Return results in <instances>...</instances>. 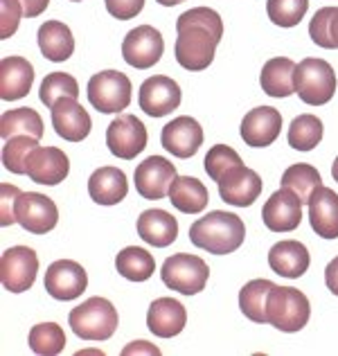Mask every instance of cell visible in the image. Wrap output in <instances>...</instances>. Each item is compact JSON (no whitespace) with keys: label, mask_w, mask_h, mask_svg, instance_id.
<instances>
[{"label":"cell","mask_w":338,"mask_h":356,"mask_svg":"<svg viewBox=\"0 0 338 356\" xmlns=\"http://www.w3.org/2000/svg\"><path fill=\"white\" fill-rule=\"evenodd\" d=\"M169 201L176 210L185 214H199L208 208L210 192L199 178L190 176H176V181L169 187Z\"/></svg>","instance_id":"f1b7e54d"},{"label":"cell","mask_w":338,"mask_h":356,"mask_svg":"<svg viewBox=\"0 0 338 356\" xmlns=\"http://www.w3.org/2000/svg\"><path fill=\"white\" fill-rule=\"evenodd\" d=\"M237 165H241V158L228 145H214L208 152V156H205V161H203L205 172H208V176L212 178L214 183H219L221 178Z\"/></svg>","instance_id":"ab89813d"},{"label":"cell","mask_w":338,"mask_h":356,"mask_svg":"<svg viewBox=\"0 0 338 356\" xmlns=\"http://www.w3.org/2000/svg\"><path fill=\"white\" fill-rule=\"evenodd\" d=\"M131 79L120 70H102L88 81V99L99 113H122L131 104Z\"/></svg>","instance_id":"52a82bcc"},{"label":"cell","mask_w":338,"mask_h":356,"mask_svg":"<svg viewBox=\"0 0 338 356\" xmlns=\"http://www.w3.org/2000/svg\"><path fill=\"white\" fill-rule=\"evenodd\" d=\"M187 325L185 307L174 298H158L152 302L147 312V327L149 332L161 336V339H174Z\"/></svg>","instance_id":"44dd1931"},{"label":"cell","mask_w":338,"mask_h":356,"mask_svg":"<svg viewBox=\"0 0 338 356\" xmlns=\"http://www.w3.org/2000/svg\"><path fill=\"white\" fill-rule=\"evenodd\" d=\"M158 5H163V7H174V5H181L185 3V0H156Z\"/></svg>","instance_id":"7dc6e473"},{"label":"cell","mask_w":338,"mask_h":356,"mask_svg":"<svg viewBox=\"0 0 338 356\" xmlns=\"http://www.w3.org/2000/svg\"><path fill=\"white\" fill-rule=\"evenodd\" d=\"M34 83V65L23 57H5L0 61V99L14 102L25 97Z\"/></svg>","instance_id":"cb8c5ba5"},{"label":"cell","mask_w":338,"mask_h":356,"mask_svg":"<svg viewBox=\"0 0 338 356\" xmlns=\"http://www.w3.org/2000/svg\"><path fill=\"white\" fill-rule=\"evenodd\" d=\"M115 268L124 280H131V282H145V280L154 275L156 259H154V255H149L145 248L127 246L118 252Z\"/></svg>","instance_id":"4dcf8cb0"},{"label":"cell","mask_w":338,"mask_h":356,"mask_svg":"<svg viewBox=\"0 0 338 356\" xmlns=\"http://www.w3.org/2000/svg\"><path fill=\"white\" fill-rule=\"evenodd\" d=\"M50 111H52V127L59 138L68 140V143H81L83 138H88L92 129V120L88 115V111L74 97L59 99Z\"/></svg>","instance_id":"ac0fdd59"},{"label":"cell","mask_w":338,"mask_h":356,"mask_svg":"<svg viewBox=\"0 0 338 356\" xmlns=\"http://www.w3.org/2000/svg\"><path fill=\"white\" fill-rule=\"evenodd\" d=\"M183 92L181 86L167 74H154V77L145 79V83L140 86V108L152 118H163L167 113H172L181 106Z\"/></svg>","instance_id":"4fadbf2b"},{"label":"cell","mask_w":338,"mask_h":356,"mask_svg":"<svg viewBox=\"0 0 338 356\" xmlns=\"http://www.w3.org/2000/svg\"><path fill=\"white\" fill-rule=\"evenodd\" d=\"M23 18L21 0H0V39H9Z\"/></svg>","instance_id":"60d3db41"},{"label":"cell","mask_w":338,"mask_h":356,"mask_svg":"<svg viewBox=\"0 0 338 356\" xmlns=\"http://www.w3.org/2000/svg\"><path fill=\"white\" fill-rule=\"evenodd\" d=\"M138 235L154 248H167L178 237V221L167 210H145L138 217Z\"/></svg>","instance_id":"484cf974"},{"label":"cell","mask_w":338,"mask_h":356,"mask_svg":"<svg viewBox=\"0 0 338 356\" xmlns=\"http://www.w3.org/2000/svg\"><path fill=\"white\" fill-rule=\"evenodd\" d=\"M138 350H147L149 354H161V350H158V348H154V345H149V343H145V341L131 343V345H129V348H124V354H134V352H138Z\"/></svg>","instance_id":"bcb514c9"},{"label":"cell","mask_w":338,"mask_h":356,"mask_svg":"<svg viewBox=\"0 0 338 356\" xmlns=\"http://www.w3.org/2000/svg\"><path fill=\"white\" fill-rule=\"evenodd\" d=\"M70 172V161L56 147H36L27 156V176L36 185H59Z\"/></svg>","instance_id":"d6986e66"},{"label":"cell","mask_w":338,"mask_h":356,"mask_svg":"<svg viewBox=\"0 0 338 356\" xmlns=\"http://www.w3.org/2000/svg\"><path fill=\"white\" fill-rule=\"evenodd\" d=\"M39 273V257L27 246H12L0 257V282L9 293H23L32 289Z\"/></svg>","instance_id":"ba28073f"},{"label":"cell","mask_w":338,"mask_h":356,"mask_svg":"<svg viewBox=\"0 0 338 356\" xmlns=\"http://www.w3.org/2000/svg\"><path fill=\"white\" fill-rule=\"evenodd\" d=\"M70 3H81V0H70Z\"/></svg>","instance_id":"681fc988"},{"label":"cell","mask_w":338,"mask_h":356,"mask_svg":"<svg viewBox=\"0 0 338 356\" xmlns=\"http://www.w3.org/2000/svg\"><path fill=\"white\" fill-rule=\"evenodd\" d=\"M321 185H323L321 174H318L314 165H307V163L291 165L289 170L282 174V187H289L291 192H296L300 196V201L307 205H309V199H312V194Z\"/></svg>","instance_id":"d6a6232c"},{"label":"cell","mask_w":338,"mask_h":356,"mask_svg":"<svg viewBox=\"0 0 338 356\" xmlns=\"http://www.w3.org/2000/svg\"><path fill=\"white\" fill-rule=\"evenodd\" d=\"M104 3H106L108 14L113 18H118V21H131V18H136L145 7V0H104Z\"/></svg>","instance_id":"7bdbcfd3"},{"label":"cell","mask_w":338,"mask_h":356,"mask_svg":"<svg viewBox=\"0 0 338 356\" xmlns=\"http://www.w3.org/2000/svg\"><path fill=\"white\" fill-rule=\"evenodd\" d=\"M266 316L268 325H273L275 330L293 334L307 327L309 316H312V305H309V298L298 289L275 284L268 296Z\"/></svg>","instance_id":"277c9868"},{"label":"cell","mask_w":338,"mask_h":356,"mask_svg":"<svg viewBox=\"0 0 338 356\" xmlns=\"http://www.w3.org/2000/svg\"><path fill=\"white\" fill-rule=\"evenodd\" d=\"M16 223L32 235H45L59 223V210L50 196L39 192H23L16 201Z\"/></svg>","instance_id":"8fae6325"},{"label":"cell","mask_w":338,"mask_h":356,"mask_svg":"<svg viewBox=\"0 0 338 356\" xmlns=\"http://www.w3.org/2000/svg\"><path fill=\"white\" fill-rule=\"evenodd\" d=\"M309 36L325 50H338V7H323L309 21Z\"/></svg>","instance_id":"e575fe53"},{"label":"cell","mask_w":338,"mask_h":356,"mask_svg":"<svg viewBox=\"0 0 338 356\" xmlns=\"http://www.w3.org/2000/svg\"><path fill=\"white\" fill-rule=\"evenodd\" d=\"M0 136L3 140H9L14 136H32L43 138V120L34 108H14L7 111L0 118Z\"/></svg>","instance_id":"1f68e13d"},{"label":"cell","mask_w":338,"mask_h":356,"mask_svg":"<svg viewBox=\"0 0 338 356\" xmlns=\"http://www.w3.org/2000/svg\"><path fill=\"white\" fill-rule=\"evenodd\" d=\"M129 194L127 174L118 167H99L88 178V196L97 205H118Z\"/></svg>","instance_id":"d4e9b609"},{"label":"cell","mask_w":338,"mask_h":356,"mask_svg":"<svg viewBox=\"0 0 338 356\" xmlns=\"http://www.w3.org/2000/svg\"><path fill=\"white\" fill-rule=\"evenodd\" d=\"M296 92L309 106L327 104L336 92V72L325 59H303L296 68Z\"/></svg>","instance_id":"5b68a950"},{"label":"cell","mask_w":338,"mask_h":356,"mask_svg":"<svg viewBox=\"0 0 338 356\" xmlns=\"http://www.w3.org/2000/svg\"><path fill=\"white\" fill-rule=\"evenodd\" d=\"M325 284L334 296H338V257H334L325 268Z\"/></svg>","instance_id":"f6af8a7d"},{"label":"cell","mask_w":338,"mask_h":356,"mask_svg":"<svg viewBox=\"0 0 338 356\" xmlns=\"http://www.w3.org/2000/svg\"><path fill=\"white\" fill-rule=\"evenodd\" d=\"M309 221L318 237L338 239V194L330 187H318L309 199Z\"/></svg>","instance_id":"7402d4cb"},{"label":"cell","mask_w":338,"mask_h":356,"mask_svg":"<svg viewBox=\"0 0 338 356\" xmlns=\"http://www.w3.org/2000/svg\"><path fill=\"white\" fill-rule=\"evenodd\" d=\"M323 140V120L312 113L298 115L289 127V145L296 152H312Z\"/></svg>","instance_id":"836d02e7"},{"label":"cell","mask_w":338,"mask_h":356,"mask_svg":"<svg viewBox=\"0 0 338 356\" xmlns=\"http://www.w3.org/2000/svg\"><path fill=\"white\" fill-rule=\"evenodd\" d=\"M273 282L271 280H250L248 284H243L239 291V309L241 314L252 323L266 325V307H268V296L273 291Z\"/></svg>","instance_id":"f546056e"},{"label":"cell","mask_w":338,"mask_h":356,"mask_svg":"<svg viewBox=\"0 0 338 356\" xmlns=\"http://www.w3.org/2000/svg\"><path fill=\"white\" fill-rule=\"evenodd\" d=\"M246 239V226L232 212L212 210L190 226V241L210 255H230Z\"/></svg>","instance_id":"7a4b0ae2"},{"label":"cell","mask_w":338,"mask_h":356,"mask_svg":"<svg viewBox=\"0 0 338 356\" xmlns=\"http://www.w3.org/2000/svg\"><path fill=\"white\" fill-rule=\"evenodd\" d=\"M147 127L131 113H120L106 129V147L122 161H134L147 147Z\"/></svg>","instance_id":"9c48e42d"},{"label":"cell","mask_w":338,"mask_h":356,"mask_svg":"<svg viewBox=\"0 0 338 356\" xmlns=\"http://www.w3.org/2000/svg\"><path fill=\"white\" fill-rule=\"evenodd\" d=\"M332 176H334V181L338 183V156H336V161L332 165Z\"/></svg>","instance_id":"c3c4849f"},{"label":"cell","mask_w":338,"mask_h":356,"mask_svg":"<svg viewBox=\"0 0 338 356\" xmlns=\"http://www.w3.org/2000/svg\"><path fill=\"white\" fill-rule=\"evenodd\" d=\"M309 264H312V257H309L307 246L296 239L277 241L268 250V266L282 277H303L309 270Z\"/></svg>","instance_id":"603a6c76"},{"label":"cell","mask_w":338,"mask_h":356,"mask_svg":"<svg viewBox=\"0 0 338 356\" xmlns=\"http://www.w3.org/2000/svg\"><path fill=\"white\" fill-rule=\"evenodd\" d=\"M176 165L163 156H149L136 167L134 181L138 194L147 201H161L169 196V187L176 181Z\"/></svg>","instance_id":"7c38bea8"},{"label":"cell","mask_w":338,"mask_h":356,"mask_svg":"<svg viewBox=\"0 0 338 356\" xmlns=\"http://www.w3.org/2000/svg\"><path fill=\"white\" fill-rule=\"evenodd\" d=\"M176 32L178 39L174 54L178 65H183L185 70L201 72L214 61V52L223 36V21L210 7H194L178 16Z\"/></svg>","instance_id":"6da1fadb"},{"label":"cell","mask_w":338,"mask_h":356,"mask_svg":"<svg viewBox=\"0 0 338 356\" xmlns=\"http://www.w3.org/2000/svg\"><path fill=\"white\" fill-rule=\"evenodd\" d=\"M39 147V138L32 136H14L5 140L3 147V165L12 174H27V156Z\"/></svg>","instance_id":"8d00e7d4"},{"label":"cell","mask_w":338,"mask_h":356,"mask_svg":"<svg viewBox=\"0 0 338 356\" xmlns=\"http://www.w3.org/2000/svg\"><path fill=\"white\" fill-rule=\"evenodd\" d=\"M21 5H23V16L36 18V16H41L45 9H48L50 0H21Z\"/></svg>","instance_id":"ee69618b"},{"label":"cell","mask_w":338,"mask_h":356,"mask_svg":"<svg viewBox=\"0 0 338 356\" xmlns=\"http://www.w3.org/2000/svg\"><path fill=\"white\" fill-rule=\"evenodd\" d=\"M23 192L16 185L3 183L0 185V226H12L16 223V201Z\"/></svg>","instance_id":"b9f144b4"},{"label":"cell","mask_w":338,"mask_h":356,"mask_svg":"<svg viewBox=\"0 0 338 356\" xmlns=\"http://www.w3.org/2000/svg\"><path fill=\"white\" fill-rule=\"evenodd\" d=\"M280 131H282V115L273 106H257L248 111L239 127L241 140L248 147L255 149L271 147L280 138Z\"/></svg>","instance_id":"2e32d148"},{"label":"cell","mask_w":338,"mask_h":356,"mask_svg":"<svg viewBox=\"0 0 338 356\" xmlns=\"http://www.w3.org/2000/svg\"><path fill=\"white\" fill-rule=\"evenodd\" d=\"M296 68L298 65L287 57H275L264 63L259 74L261 90L271 97H289L296 92Z\"/></svg>","instance_id":"4316f807"},{"label":"cell","mask_w":338,"mask_h":356,"mask_svg":"<svg viewBox=\"0 0 338 356\" xmlns=\"http://www.w3.org/2000/svg\"><path fill=\"white\" fill-rule=\"evenodd\" d=\"M261 178L257 176V172L248 170L246 165H237L225 174L219 181V194L225 203L234 205V208H248L252 205L261 194Z\"/></svg>","instance_id":"e0dca14e"},{"label":"cell","mask_w":338,"mask_h":356,"mask_svg":"<svg viewBox=\"0 0 338 356\" xmlns=\"http://www.w3.org/2000/svg\"><path fill=\"white\" fill-rule=\"evenodd\" d=\"M43 286L54 300H74L88 286V275L81 264L72 259H59L45 270Z\"/></svg>","instance_id":"9a60e30c"},{"label":"cell","mask_w":338,"mask_h":356,"mask_svg":"<svg viewBox=\"0 0 338 356\" xmlns=\"http://www.w3.org/2000/svg\"><path fill=\"white\" fill-rule=\"evenodd\" d=\"M41 102L48 108H52L56 102L63 97H79V83L77 79L68 72H50L48 77L41 83V92H39Z\"/></svg>","instance_id":"74e56055"},{"label":"cell","mask_w":338,"mask_h":356,"mask_svg":"<svg viewBox=\"0 0 338 356\" xmlns=\"http://www.w3.org/2000/svg\"><path fill=\"white\" fill-rule=\"evenodd\" d=\"M68 323L72 332L83 341H108L118 330V309L106 298H88L86 302L74 307Z\"/></svg>","instance_id":"3957f363"},{"label":"cell","mask_w":338,"mask_h":356,"mask_svg":"<svg viewBox=\"0 0 338 356\" xmlns=\"http://www.w3.org/2000/svg\"><path fill=\"white\" fill-rule=\"evenodd\" d=\"M165 52L163 34L152 25H138L122 41V57L138 70H147L161 61Z\"/></svg>","instance_id":"30bf717a"},{"label":"cell","mask_w":338,"mask_h":356,"mask_svg":"<svg viewBox=\"0 0 338 356\" xmlns=\"http://www.w3.org/2000/svg\"><path fill=\"white\" fill-rule=\"evenodd\" d=\"M309 0H266V14L271 23L280 27H296L305 18Z\"/></svg>","instance_id":"f35d334b"},{"label":"cell","mask_w":338,"mask_h":356,"mask_svg":"<svg viewBox=\"0 0 338 356\" xmlns=\"http://www.w3.org/2000/svg\"><path fill=\"white\" fill-rule=\"evenodd\" d=\"M261 221L271 232H291L303 223V201L289 187L271 194L261 208Z\"/></svg>","instance_id":"5bb4252c"},{"label":"cell","mask_w":338,"mask_h":356,"mask_svg":"<svg viewBox=\"0 0 338 356\" xmlns=\"http://www.w3.org/2000/svg\"><path fill=\"white\" fill-rule=\"evenodd\" d=\"M65 348V334L56 323H41L30 330V350L41 356H56Z\"/></svg>","instance_id":"d590c367"},{"label":"cell","mask_w":338,"mask_h":356,"mask_svg":"<svg viewBox=\"0 0 338 356\" xmlns=\"http://www.w3.org/2000/svg\"><path fill=\"white\" fill-rule=\"evenodd\" d=\"M36 39H39V48L43 52V57L54 63L70 59L74 52V36L70 32V27L61 21H45L39 27V36Z\"/></svg>","instance_id":"83f0119b"},{"label":"cell","mask_w":338,"mask_h":356,"mask_svg":"<svg viewBox=\"0 0 338 356\" xmlns=\"http://www.w3.org/2000/svg\"><path fill=\"white\" fill-rule=\"evenodd\" d=\"M161 277L167 289L178 291L183 296H196L201 293L205 284H208L210 277V268L208 264L196 257V255H187V252H178L165 259Z\"/></svg>","instance_id":"8992f818"},{"label":"cell","mask_w":338,"mask_h":356,"mask_svg":"<svg viewBox=\"0 0 338 356\" xmlns=\"http://www.w3.org/2000/svg\"><path fill=\"white\" fill-rule=\"evenodd\" d=\"M161 143L176 158H192L203 145V129L190 115L174 118L167 127H163Z\"/></svg>","instance_id":"ffe728a7"}]
</instances>
